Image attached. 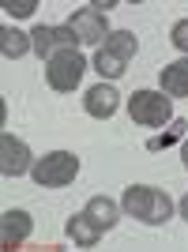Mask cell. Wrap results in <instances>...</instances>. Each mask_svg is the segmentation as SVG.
<instances>
[{"mask_svg":"<svg viewBox=\"0 0 188 252\" xmlns=\"http://www.w3.org/2000/svg\"><path fill=\"white\" fill-rule=\"evenodd\" d=\"M68 31L79 38V45H105V38H109V27H105V15L98 8H79L68 15Z\"/></svg>","mask_w":188,"mask_h":252,"instance_id":"5","label":"cell"},{"mask_svg":"<svg viewBox=\"0 0 188 252\" xmlns=\"http://www.w3.org/2000/svg\"><path fill=\"white\" fill-rule=\"evenodd\" d=\"M91 68L98 75H102L105 83H113V79H121V75L128 72V64L125 61H117L113 53H105V49H94V57H91Z\"/></svg>","mask_w":188,"mask_h":252,"instance_id":"15","label":"cell"},{"mask_svg":"<svg viewBox=\"0 0 188 252\" xmlns=\"http://www.w3.org/2000/svg\"><path fill=\"white\" fill-rule=\"evenodd\" d=\"M75 173H79V158H75L72 151H49V155H42L31 169V177H34L38 189H68L75 181Z\"/></svg>","mask_w":188,"mask_h":252,"instance_id":"3","label":"cell"},{"mask_svg":"<svg viewBox=\"0 0 188 252\" xmlns=\"http://www.w3.org/2000/svg\"><path fill=\"white\" fill-rule=\"evenodd\" d=\"M169 42H173V49H181L188 57V19H177L173 23V31H169Z\"/></svg>","mask_w":188,"mask_h":252,"instance_id":"17","label":"cell"},{"mask_svg":"<svg viewBox=\"0 0 188 252\" xmlns=\"http://www.w3.org/2000/svg\"><path fill=\"white\" fill-rule=\"evenodd\" d=\"M162 94L169 98H188V57L162 68Z\"/></svg>","mask_w":188,"mask_h":252,"instance_id":"11","label":"cell"},{"mask_svg":"<svg viewBox=\"0 0 188 252\" xmlns=\"http://www.w3.org/2000/svg\"><path fill=\"white\" fill-rule=\"evenodd\" d=\"M31 158H34L31 147H27L19 136H11V132L0 136V173H4V177H23V173H31L34 169Z\"/></svg>","mask_w":188,"mask_h":252,"instance_id":"6","label":"cell"},{"mask_svg":"<svg viewBox=\"0 0 188 252\" xmlns=\"http://www.w3.org/2000/svg\"><path fill=\"white\" fill-rule=\"evenodd\" d=\"M83 72H87V57L79 49H61L57 57L45 61V83L57 94H72L79 87V79H83Z\"/></svg>","mask_w":188,"mask_h":252,"instance_id":"4","label":"cell"},{"mask_svg":"<svg viewBox=\"0 0 188 252\" xmlns=\"http://www.w3.org/2000/svg\"><path fill=\"white\" fill-rule=\"evenodd\" d=\"M68 237H72L79 249H94V245H98V237H102V230L91 222V215H87V211H79V215H68Z\"/></svg>","mask_w":188,"mask_h":252,"instance_id":"12","label":"cell"},{"mask_svg":"<svg viewBox=\"0 0 188 252\" xmlns=\"http://www.w3.org/2000/svg\"><path fill=\"white\" fill-rule=\"evenodd\" d=\"M121 211L128 219L143 222V226H162V222L173 219V200L162 189H151V185H128L125 196H121Z\"/></svg>","mask_w":188,"mask_h":252,"instance_id":"1","label":"cell"},{"mask_svg":"<svg viewBox=\"0 0 188 252\" xmlns=\"http://www.w3.org/2000/svg\"><path fill=\"white\" fill-rule=\"evenodd\" d=\"M181 215H185V222H188V196L181 200Z\"/></svg>","mask_w":188,"mask_h":252,"instance_id":"21","label":"cell"},{"mask_svg":"<svg viewBox=\"0 0 188 252\" xmlns=\"http://www.w3.org/2000/svg\"><path fill=\"white\" fill-rule=\"evenodd\" d=\"M185 136H188V121H173L162 136L147 139V151H166V147H173V143H177V139H185Z\"/></svg>","mask_w":188,"mask_h":252,"instance_id":"16","label":"cell"},{"mask_svg":"<svg viewBox=\"0 0 188 252\" xmlns=\"http://www.w3.org/2000/svg\"><path fill=\"white\" fill-rule=\"evenodd\" d=\"M83 109L94 121H109V117L121 109V91H117L113 83H94L83 94Z\"/></svg>","mask_w":188,"mask_h":252,"instance_id":"8","label":"cell"},{"mask_svg":"<svg viewBox=\"0 0 188 252\" xmlns=\"http://www.w3.org/2000/svg\"><path fill=\"white\" fill-rule=\"evenodd\" d=\"M34 8H38V0H8V4H4V11H8V15H15V19L34 15Z\"/></svg>","mask_w":188,"mask_h":252,"instance_id":"18","label":"cell"},{"mask_svg":"<svg viewBox=\"0 0 188 252\" xmlns=\"http://www.w3.org/2000/svg\"><path fill=\"white\" fill-rule=\"evenodd\" d=\"M31 42H34V49H38V57L49 61V57H57L61 49H75L79 38L68 31V23H61V27H34Z\"/></svg>","mask_w":188,"mask_h":252,"instance_id":"7","label":"cell"},{"mask_svg":"<svg viewBox=\"0 0 188 252\" xmlns=\"http://www.w3.org/2000/svg\"><path fill=\"white\" fill-rule=\"evenodd\" d=\"M98 49H105V53H113L117 61H132L136 57V49H139V42H136V34L132 31H109V38H105V45H98Z\"/></svg>","mask_w":188,"mask_h":252,"instance_id":"14","label":"cell"},{"mask_svg":"<svg viewBox=\"0 0 188 252\" xmlns=\"http://www.w3.org/2000/svg\"><path fill=\"white\" fill-rule=\"evenodd\" d=\"M181 166L188 169V136H185V147H181Z\"/></svg>","mask_w":188,"mask_h":252,"instance_id":"20","label":"cell"},{"mask_svg":"<svg viewBox=\"0 0 188 252\" xmlns=\"http://www.w3.org/2000/svg\"><path fill=\"white\" fill-rule=\"evenodd\" d=\"M31 230H34V219L23 207H11V211L0 215V245H4V249H19V245L31 237Z\"/></svg>","mask_w":188,"mask_h":252,"instance_id":"9","label":"cell"},{"mask_svg":"<svg viewBox=\"0 0 188 252\" xmlns=\"http://www.w3.org/2000/svg\"><path fill=\"white\" fill-rule=\"evenodd\" d=\"M31 49H34L31 34L15 31V27H0V53H4V61H23Z\"/></svg>","mask_w":188,"mask_h":252,"instance_id":"13","label":"cell"},{"mask_svg":"<svg viewBox=\"0 0 188 252\" xmlns=\"http://www.w3.org/2000/svg\"><path fill=\"white\" fill-rule=\"evenodd\" d=\"M83 211L91 215V222H94V226H98L102 233H105V230H113L117 222H121V207H117L109 196H91Z\"/></svg>","mask_w":188,"mask_h":252,"instance_id":"10","label":"cell"},{"mask_svg":"<svg viewBox=\"0 0 188 252\" xmlns=\"http://www.w3.org/2000/svg\"><path fill=\"white\" fill-rule=\"evenodd\" d=\"M128 117H132L136 125H143V128H162V125L173 121V98L162 94V91L139 87V91L128 94Z\"/></svg>","mask_w":188,"mask_h":252,"instance_id":"2","label":"cell"},{"mask_svg":"<svg viewBox=\"0 0 188 252\" xmlns=\"http://www.w3.org/2000/svg\"><path fill=\"white\" fill-rule=\"evenodd\" d=\"M91 8H98V11H102V15H105V11H109V8H117V0H94Z\"/></svg>","mask_w":188,"mask_h":252,"instance_id":"19","label":"cell"}]
</instances>
